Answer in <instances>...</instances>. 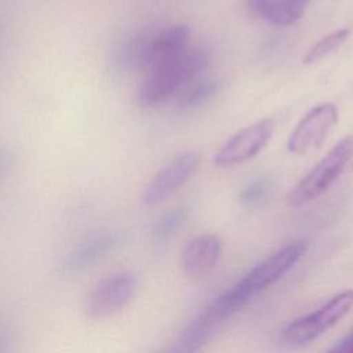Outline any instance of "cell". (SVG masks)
I'll return each mask as SVG.
<instances>
[{"mask_svg": "<svg viewBox=\"0 0 353 353\" xmlns=\"http://www.w3.org/2000/svg\"><path fill=\"white\" fill-rule=\"evenodd\" d=\"M208 63V55L201 48H186L182 54L164 61L146 72L135 92L139 106H156L182 87L193 81Z\"/></svg>", "mask_w": 353, "mask_h": 353, "instance_id": "cell-1", "label": "cell"}, {"mask_svg": "<svg viewBox=\"0 0 353 353\" xmlns=\"http://www.w3.org/2000/svg\"><path fill=\"white\" fill-rule=\"evenodd\" d=\"M353 159V135L342 138L287 194L291 207L306 205L324 194Z\"/></svg>", "mask_w": 353, "mask_h": 353, "instance_id": "cell-2", "label": "cell"}, {"mask_svg": "<svg viewBox=\"0 0 353 353\" xmlns=\"http://www.w3.org/2000/svg\"><path fill=\"white\" fill-rule=\"evenodd\" d=\"M353 307V290L332 296L327 303L303 317L288 323L280 332V342L287 347H301L332 328Z\"/></svg>", "mask_w": 353, "mask_h": 353, "instance_id": "cell-3", "label": "cell"}, {"mask_svg": "<svg viewBox=\"0 0 353 353\" xmlns=\"http://www.w3.org/2000/svg\"><path fill=\"white\" fill-rule=\"evenodd\" d=\"M137 290L134 273L114 272L97 281L84 301V312L90 319H106L124 309Z\"/></svg>", "mask_w": 353, "mask_h": 353, "instance_id": "cell-4", "label": "cell"}, {"mask_svg": "<svg viewBox=\"0 0 353 353\" xmlns=\"http://www.w3.org/2000/svg\"><path fill=\"white\" fill-rule=\"evenodd\" d=\"M307 248L306 241H292L274 254L263 259L255 268H252L240 281L233 287L248 302L258 292L266 290L276 283L284 273H287L305 254Z\"/></svg>", "mask_w": 353, "mask_h": 353, "instance_id": "cell-5", "label": "cell"}, {"mask_svg": "<svg viewBox=\"0 0 353 353\" xmlns=\"http://www.w3.org/2000/svg\"><path fill=\"white\" fill-rule=\"evenodd\" d=\"M338 123V109L325 102L312 108L291 132L287 148L294 154H306L319 149Z\"/></svg>", "mask_w": 353, "mask_h": 353, "instance_id": "cell-6", "label": "cell"}, {"mask_svg": "<svg viewBox=\"0 0 353 353\" xmlns=\"http://www.w3.org/2000/svg\"><path fill=\"white\" fill-rule=\"evenodd\" d=\"M273 125L272 119H262L244 127L218 149L214 163L219 167H230L250 160L265 148L272 137Z\"/></svg>", "mask_w": 353, "mask_h": 353, "instance_id": "cell-7", "label": "cell"}, {"mask_svg": "<svg viewBox=\"0 0 353 353\" xmlns=\"http://www.w3.org/2000/svg\"><path fill=\"white\" fill-rule=\"evenodd\" d=\"M199 161V154L194 152H185L174 157L145 186L142 192L143 204L156 205L174 194L196 172Z\"/></svg>", "mask_w": 353, "mask_h": 353, "instance_id": "cell-8", "label": "cell"}, {"mask_svg": "<svg viewBox=\"0 0 353 353\" xmlns=\"http://www.w3.org/2000/svg\"><path fill=\"white\" fill-rule=\"evenodd\" d=\"M120 239V233L113 230L99 232L85 237L69 252L63 263V270L69 274H76L94 268L119 245Z\"/></svg>", "mask_w": 353, "mask_h": 353, "instance_id": "cell-9", "label": "cell"}, {"mask_svg": "<svg viewBox=\"0 0 353 353\" xmlns=\"http://www.w3.org/2000/svg\"><path fill=\"white\" fill-rule=\"evenodd\" d=\"M221 252L222 244L215 234H201L182 251V269L189 277L205 276L216 266Z\"/></svg>", "mask_w": 353, "mask_h": 353, "instance_id": "cell-10", "label": "cell"}, {"mask_svg": "<svg viewBox=\"0 0 353 353\" xmlns=\"http://www.w3.org/2000/svg\"><path fill=\"white\" fill-rule=\"evenodd\" d=\"M310 0H252V7L269 23L288 26L303 14Z\"/></svg>", "mask_w": 353, "mask_h": 353, "instance_id": "cell-11", "label": "cell"}, {"mask_svg": "<svg viewBox=\"0 0 353 353\" xmlns=\"http://www.w3.org/2000/svg\"><path fill=\"white\" fill-rule=\"evenodd\" d=\"M188 210L185 207H176L164 212L153 225L152 239L156 243H161L170 239L186 221Z\"/></svg>", "mask_w": 353, "mask_h": 353, "instance_id": "cell-12", "label": "cell"}, {"mask_svg": "<svg viewBox=\"0 0 353 353\" xmlns=\"http://www.w3.org/2000/svg\"><path fill=\"white\" fill-rule=\"evenodd\" d=\"M219 90V84L215 80H204L194 84L179 99V109L190 110L208 102Z\"/></svg>", "mask_w": 353, "mask_h": 353, "instance_id": "cell-13", "label": "cell"}, {"mask_svg": "<svg viewBox=\"0 0 353 353\" xmlns=\"http://www.w3.org/2000/svg\"><path fill=\"white\" fill-rule=\"evenodd\" d=\"M349 36V29L347 28H343V29H339V30H335L324 37H321L310 50L309 52L305 55L303 58V63L309 65V63H313V62H317L320 61L321 58L327 57L328 54H331L332 51L338 50L347 39Z\"/></svg>", "mask_w": 353, "mask_h": 353, "instance_id": "cell-14", "label": "cell"}, {"mask_svg": "<svg viewBox=\"0 0 353 353\" xmlns=\"http://www.w3.org/2000/svg\"><path fill=\"white\" fill-rule=\"evenodd\" d=\"M269 185L265 179H256L248 183L239 194V201L244 205H255L263 201L268 194Z\"/></svg>", "mask_w": 353, "mask_h": 353, "instance_id": "cell-15", "label": "cell"}, {"mask_svg": "<svg viewBox=\"0 0 353 353\" xmlns=\"http://www.w3.org/2000/svg\"><path fill=\"white\" fill-rule=\"evenodd\" d=\"M17 164V154L12 149L0 146V182L7 178Z\"/></svg>", "mask_w": 353, "mask_h": 353, "instance_id": "cell-16", "label": "cell"}, {"mask_svg": "<svg viewBox=\"0 0 353 353\" xmlns=\"http://www.w3.org/2000/svg\"><path fill=\"white\" fill-rule=\"evenodd\" d=\"M7 350H8V342L6 336L0 332V353H7Z\"/></svg>", "mask_w": 353, "mask_h": 353, "instance_id": "cell-17", "label": "cell"}]
</instances>
